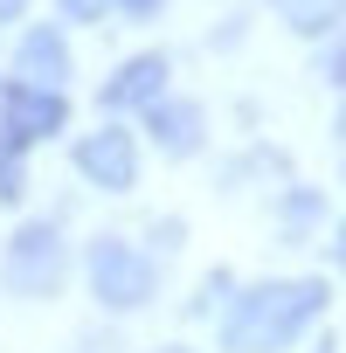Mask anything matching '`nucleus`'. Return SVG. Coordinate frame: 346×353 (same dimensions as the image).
Listing matches in <instances>:
<instances>
[{
    "label": "nucleus",
    "instance_id": "0eeeda50",
    "mask_svg": "<svg viewBox=\"0 0 346 353\" xmlns=\"http://www.w3.org/2000/svg\"><path fill=\"white\" fill-rule=\"evenodd\" d=\"M166 56H132L104 77V111H145L152 97H166Z\"/></svg>",
    "mask_w": 346,
    "mask_h": 353
},
{
    "label": "nucleus",
    "instance_id": "a211bd4d",
    "mask_svg": "<svg viewBox=\"0 0 346 353\" xmlns=\"http://www.w3.org/2000/svg\"><path fill=\"white\" fill-rule=\"evenodd\" d=\"M318 353H339V346H332V339H325V346H318Z\"/></svg>",
    "mask_w": 346,
    "mask_h": 353
},
{
    "label": "nucleus",
    "instance_id": "1a4fd4ad",
    "mask_svg": "<svg viewBox=\"0 0 346 353\" xmlns=\"http://www.w3.org/2000/svg\"><path fill=\"white\" fill-rule=\"evenodd\" d=\"M270 8L291 35H325V28L346 21V0H270Z\"/></svg>",
    "mask_w": 346,
    "mask_h": 353
},
{
    "label": "nucleus",
    "instance_id": "7ed1b4c3",
    "mask_svg": "<svg viewBox=\"0 0 346 353\" xmlns=\"http://www.w3.org/2000/svg\"><path fill=\"white\" fill-rule=\"evenodd\" d=\"M0 284L14 298H56L70 284V243L56 222H21L8 256H0Z\"/></svg>",
    "mask_w": 346,
    "mask_h": 353
},
{
    "label": "nucleus",
    "instance_id": "9b49d317",
    "mask_svg": "<svg viewBox=\"0 0 346 353\" xmlns=\"http://www.w3.org/2000/svg\"><path fill=\"white\" fill-rule=\"evenodd\" d=\"M21 194H28V181H21V145L0 139V208H14Z\"/></svg>",
    "mask_w": 346,
    "mask_h": 353
},
{
    "label": "nucleus",
    "instance_id": "4468645a",
    "mask_svg": "<svg viewBox=\"0 0 346 353\" xmlns=\"http://www.w3.org/2000/svg\"><path fill=\"white\" fill-rule=\"evenodd\" d=\"M111 8H118V14H132V21H152L166 0H111Z\"/></svg>",
    "mask_w": 346,
    "mask_h": 353
},
{
    "label": "nucleus",
    "instance_id": "dca6fc26",
    "mask_svg": "<svg viewBox=\"0 0 346 353\" xmlns=\"http://www.w3.org/2000/svg\"><path fill=\"white\" fill-rule=\"evenodd\" d=\"M332 263L346 270V222H339V236H332Z\"/></svg>",
    "mask_w": 346,
    "mask_h": 353
},
{
    "label": "nucleus",
    "instance_id": "f8f14e48",
    "mask_svg": "<svg viewBox=\"0 0 346 353\" xmlns=\"http://www.w3.org/2000/svg\"><path fill=\"white\" fill-rule=\"evenodd\" d=\"M222 298H229V277H222V270H215V277H208V284H201V291H194V319H208V312H215V305H222Z\"/></svg>",
    "mask_w": 346,
    "mask_h": 353
},
{
    "label": "nucleus",
    "instance_id": "423d86ee",
    "mask_svg": "<svg viewBox=\"0 0 346 353\" xmlns=\"http://www.w3.org/2000/svg\"><path fill=\"white\" fill-rule=\"evenodd\" d=\"M201 132H208V118H201L194 97H152V104H145V139H152L166 159H194V152H201Z\"/></svg>",
    "mask_w": 346,
    "mask_h": 353
},
{
    "label": "nucleus",
    "instance_id": "f257e3e1",
    "mask_svg": "<svg viewBox=\"0 0 346 353\" xmlns=\"http://www.w3.org/2000/svg\"><path fill=\"white\" fill-rule=\"evenodd\" d=\"M325 305H332L325 277H270V284H250L222 312V346L229 353H284V346H298L325 319Z\"/></svg>",
    "mask_w": 346,
    "mask_h": 353
},
{
    "label": "nucleus",
    "instance_id": "ddd939ff",
    "mask_svg": "<svg viewBox=\"0 0 346 353\" xmlns=\"http://www.w3.org/2000/svg\"><path fill=\"white\" fill-rule=\"evenodd\" d=\"M56 8H63V21H104L111 0H56Z\"/></svg>",
    "mask_w": 346,
    "mask_h": 353
},
{
    "label": "nucleus",
    "instance_id": "f3484780",
    "mask_svg": "<svg viewBox=\"0 0 346 353\" xmlns=\"http://www.w3.org/2000/svg\"><path fill=\"white\" fill-rule=\"evenodd\" d=\"M21 8H28V0H0V21H14V14H21Z\"/></svg>",
    "mask_w": 346,
    "mask_h": 353
},
{
    "label": "nucleus",
    "instance_id": "39448f33",
    "mask_svg": "<svg viewBox=\"0 0 346 353\" xmlns=\"http://www.w3.org/2000/svg\"><path fill=\"white\" fill-rule=\"evenodd\" d=\"M70 159H77L83 181L104 188V194H125V188L139 181V139H132L125 125H97V132H83Z\"/></svg>",
    "mask_w": 346,
    "mask_h": 353
},
{
    "label": "nucleus",
    "instance_id": "6e6552de",
    "mask_svg": "<svg viewBox=\"0 0 346 353\" xmlns=\"http://www.w3.org/2000/svg\"><path fill=\"white\" fill-rule=\"evenodd\" d=\"M14 70H21V83L63 90V83H70V42H63L56 28H28L21 49H14Z\"/></svg>",
    "mask_w": 346,
    "mask_h": 353
},
{
    "label": "nucleus",
    "instance_id": "20e7f679",
    "mask_svg": "<svg viewBox=\"0 0 346 353\" xmlns=\"http://www.w3.org/2000/svg\"><path fill=\"white\" fill-rule=\"evenodd\" d=\"M63 125H70V97L63 90H42V83L0 90V139H8V145H42Z\"/></svg>",
    "mask_w": 346,
    "mask_h": 353
},
{
    "label": "nucleus",
    "instance_id": "2eb2a0df",
    "mask_svg": "<svg viewBox=\"0 0 346 353\" xmlns=\"http://www.w3.org/2000/svg\"><path fill=\"white\" fill-rule=\"evenodd\" d=\"M325 77H332V83H346V42H339V49L325 56Z\"/></svg>",
    "mask_w": 346,
    "mask_h": 353
},
{
    "label": "nucleus",
    "instance_id": "6ab92c4d",
    "mask_svg": "<svg viewBox=\"0 0 346 353\" xmlns=\"http://www.w3.org/2000/svg\"><path fill=\"white\" fill-rule=\"evenodd\" d=\"M166 353H187V346H166Z\"/></svg>",
    "mask_w": 346,
    "mask_h": 353
},
{
    "label": "nucleus",
    "instance_id": "9d476101",
    "mask_svg": "<svg viewBox=\"0 0 346 353\" xmlns=\"http://www.w3.org/2000/svg\"><path fill=\"white\" fill-rule=\"evenodd\" d=\"M318 215H325V194H318V188H291L284 208H277V229H284V236H305Z\"/></svg>",
    "mask_w": 346,
    "mask_h": 353
},
{
    "label": "nucleus",
    "instance_id": "f03ea898",
    "mask_svg": "<svg viewBox=\"0 0 346 353\" xmlns=\"http://www.w3.org/2000/svg\"><path fill=\"white\" fill-rule=\"evenodd\" d=\"M83 277H90V298L104 312H139V305H152L159 263L139 243H125V236H97L90 256H83Z\"/></svg>",
    "mask_w": 346,
    "mask_h": 353
}]
</instances>
